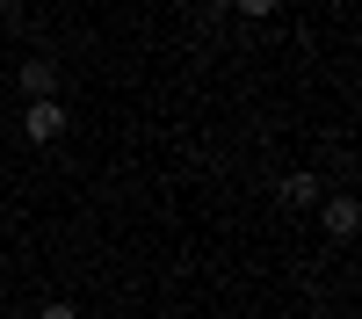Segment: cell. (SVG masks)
Masks as SVG:
<instances>
[{
    "label": "cell",
    "instance_id": "obj_2",
    "mask_svg": "<svg viewBox=\"0 0 362 319\" xmlns=\"http://www.w3.org/2000/svg\"><path fill=\"white\" fill-rule=\"evenodd\" d=\"M22 102H51L58 95V66H51V58H22Z\"/></svg>",
    "mask_w": 362,
    "mask_h": 319
},
{
    "label": "cell",
    "instance_id": "obj_4",
    "mask_svg": "<svg viewBox=\"0 0 362 319\" xmlns=\"http://www.w3.org/2000/svg\"><path fill=\"white\" fill-rule=\"evenodd\" d=\"M276 196L290 203V211H319V196H326V189H319V174H283Z\"/></svg>",
    "mask_w": 362,
    "mask_h": 319
},
{
    "label": "cell",
    "instance_id": "obj_8",
    "mask_svg": "<svg viewBox=\"0 0 362 319\" xmlns=\"http://www.w3.org/2000/svg\"><path fill=\"white\" fill-rule=\"evenodd\" d=\"M15 8H22V0H15Z\"/></svg>",
    "mask_w": 362,
    "mask_h": 319
},
{
    "label": "cell",
    "instance_id": "obj_3",
    "mask_svg": "<svg viewBox=\"0 0 362 319\" xmlns=\"http://www.w3.org/2000/svg\"><path fill=\"white\" fill-rule=\"evenodd\" d=\"M319 225L334 232V240H355V225H362V211H355V196H319Z\"/></svg>",
    "mask_w": 362,
    "mask_h": 319
},
{
    "label": "cell",
    "instance_id": "obj_7",
    "mask_svg": "<svg viewBox=\"0 0 362 319\" xmlns=\"http://www.w3.org/2000/svg\"><path fill=\"white\" fill-rule=\"evenodd\" d=\"M15 319H37V312H15Z\"/></svg>",
    "mask_w": 362,
    "mask_h": 319
},
{
    "label": "cell",
    "instance_id": "obj_1",
    "mask_svg": "<svg viewBox=\"0 0 362 319\" xmlns=\"http://www.w3.org/2000/svg\"><path fill=\"white\" fill-rule=\"evenodd\" d=\"M22 138L29 145H58V138H66V109H58V95L51 102H22Z\"/></svg>",
    "mask_w": 362,
    "mask_h": 319
},
{
    "label": "cell",
    "instance_id": "obj_6",
    "mask_svg": "<svg viewBox=\"0 0 362 319\" xmlns=\"http://www.w3.org/2000/svg\"><path fill=\"white\" fill-rule=\"evenodd\" d=\"M37 319H80V312H73V305H44Z\"/></svg>",
    "mask_w": 362,
    "mask_h": 319
},
{
    "label": "cell",
    "instance_id": "obj_5",
    "mask_svg": "<svg viewBox=\"0 0 362 319\" xmlns=\"http://www.w3.org/2000/svg\"><path fill=\"white\" fill-rule=\"evenodd\" d=\"M232 8L247 15V22H268V15H276V0H232Z\"/></svg>",
    "mask_w": 362,
    "mask_h": 319
}]
</instances>
